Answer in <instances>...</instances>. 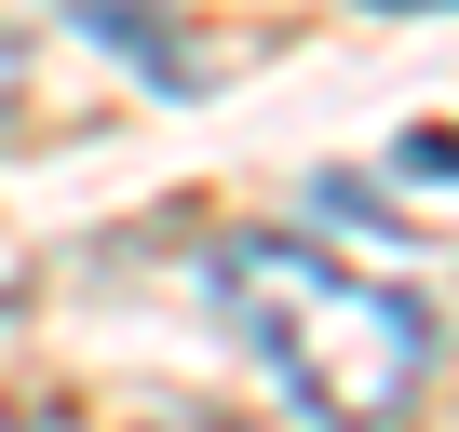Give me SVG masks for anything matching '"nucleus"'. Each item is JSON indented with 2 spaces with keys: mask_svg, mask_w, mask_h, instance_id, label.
Here are the masks:
<instances>
[{
  "mask_svg": "<svg viewBox=\"0 0 459 432\" xmlns=\"http://www.w3.org/2000/svg\"><path fill=\"white\" fill-rule=\"evenodd\" d=\"M216 311H230V338H244L311 419H405L419 405V378H432V351H446V324L405 298V284H378V271H338L325 244H298V230H244V244H216Z\"/></svg>",
  "mask_w": 459,
  "mask_h": 432,
  "instance_id": "f257e3e1",
  "label": "nucleus"
},
{
  "mask_svg": "<svg viewBox=\"0 0 459 432\" xmlns=\"http://www.w3.org/2000/svg\"><path fill=\"white\" fill-rule=\"evenodd\" d=\"M68 28H95L108 55H135L149 82H176V0H55Z\"/></svg>",
  "mask_w": 459,
  "mask_h": 432,
  "instance_id": "f03ea898",
  "label": "nucleus"
},
{
  "mask_svg": "<svg viewBox=\"0 0 459 432\" xmlns=\"http://www.w3.org/2000/svg\"><path fill=\"white\" fill-rule=\"evenodd\" d=\"M311 216H325V230H365V244H392V203H378L365 176H311Z\"/></svg>",
  "mask_w": 459,
  "mask_h": 432,
  "instance_id": "7ed1b4c3",
  "label": "nucleus"
},
{
  "mask_svg": "<svg viewBox=\"0 0 459 432\" xmlns=\"http://www.w3.org/2000/svg\"><path fill=\"white\" fill-rule=\"evenodd\" d=\"M405 176H459V135H405Z\"/></svg>",
  "mask_w": 459,
  "mask_h": 432,
  "instance_id": "20e7f679",
  "label": "nucleus"
},
{
  "mask_svg": "<svg viewBox=\"0 0 459 432\" xmlns=\"http://www.w3.org/2000/svg\"><path fill=\"white\" fill-rule=\"evenodd\" d=\"M14 95H28V41H0V135H14Z\"/></svg>",
  "mask_w": 459,
  "mask_h": 432,
  "instance_id": "39448f33",
  "label": "nucleus"
},
{
  "mask_svg": "<svg viewBox=\"0 0 459 432\" xmlns=\"http://www.w3.org/2000/svg\"><path fill=\"white\" fill-rule=\"evenodd\" d=\"M0 324H14V271H0Z\"/></svg>",
  "mask_w": 459,
  "mask_h": 432,
  "instance_id": "423d86ee",
  "label": "nucleus"
},
{
  "mask_svg": "<svg viewBox=\"0 0 459 432\" xmlns=\"http://www.w3.org/2000/svg\"><path fill=\"white\" fill-rule=\"evenodd\" d=\"M378 14H419V0H378Z\"/></svg>",
  "mask_w": 459,
  "mask_h": 432,
  "instance_id": "0eeeda50",
  "label": "nucleus"
}]
</instances>
